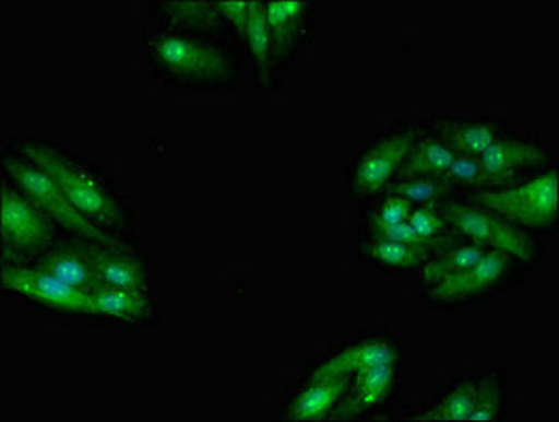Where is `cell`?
<instances>
[{
  "mask_svg": "<svg viewBox=\"0 0 559 422\" xmlns=\"http://www.w3.org/2000/svg\"><path fill=\"white\" fill-rule=\"evenodd\" d=\"M350 376H321L310 378L305 389L287 406L286 419L318 421L331 417L349 390Z\"/></svg>",
  "mask_w": 559,
  "mask_h": 422,
  "instance_id": "15",
  "label": "cell"
},
{
  "mask_svg": "<svg viewBox=\"0 0 559 422\" xmlns=\"http://www.w3.org/2000/svg\"><path fill=\"white\" fill-rule=\"evenodd\" d=\"M92 258L103 286L147 292L150 273L139 255L128 245H92Z\"/></svg>",
  "mask_w": 559,
  "mask_h": 422,
  "instance_id": "13",
  "label": "cell"
},
{
  "mask_svg": "<svg viewBox=\"0 0 559 422\" xmlns=\"http://www.w3.org/2000/svg\"><path fill=\"white\" fill-rule=\"evenodd\" d=\"M308 4L302 0H271L265 2L269 33H271V58L282 62L292 55L305 28Z\"/></svg>",
  "mask_w": 559,
  "mask_h": 422,
  "instance_id": "17",
  "label": "cell"
},
{
  "mask_svg": "<svg viewBox=\"0 0 559 422\" xmlns=\"http://www.w3.org/2000/svg\"><path fill=\"white\" fill-rule=\"evenodd\" d=\"M216 12L221 13L226 23L236 28L237 34L245 38L247 34L248 13H250V2L245 0H228V2H215Z\"/></svg>",
  "mask_w": 559,
  "mask_h": 422,
  "instance_id": "30",
  "label": "cell"
},
{
  "mask_svg": "<svg viewBox=\"0 0 559 422\" xmlns=\"http://www.w3.org/2000/svg\"><path fill=\"white\" fill-rule=\"evenodd\" d=\"M150 58L181 83L231 84L239 70L237 57L226 47L185 33L155 34L150 39Z\"/></svg>",
  "mask_w": 559,
  "mask_h": 422,
  "instance_id": "2",
  "label": "cell"
},
{
  "mask_svg": "<svg viewBox=\"0 0 559 422\" xmlns=\"http://www.w3.org/2000/svg\"><path fill=\"white\" fill-rule=\"evenodd\" d=\"M440 215L459 236L484 245L485 249H500L511 258L532 263L535 260V239L526 231L506 219L498 218L492 211L484 210L471 202L442 200Z\"/></svg>",
  "mask_w": 559,
  "mask_h": 422,
  "instance_id": "6",
  "label": "cell"
},
{
  "mask_svg": "<svg viewBox=\"0 0 559 422\" xmlns=\"http://www.w3.org/2000/svg\"><path fill=\"white\" fill-rule=\"evenodd\" d=\"M468 202L492 211L522 231H547L558 219V168L537 174L519 186L472 191Z\"/></svg>",
  "mask_w": 559,
  "mask_h": 422,
  "instance_id": "4",
  "label": "cell"
},
{
  "mask_svg": "<svg viewBox=\"0 0 559 422\" xmlns=\"http://www.w3.org/2000/svg\"><path fill=\"white\" fill-rule=\"evenodd\" d=\"M453 160L455 154L437 134H418L395 178H442Z\"/></svg>",
  "mask_w": 559,
  "mask_h": 422,
  "instance_id": "18",
  "label": "cell"
},
{
  "mask_svg": "<svg viewBox=\"0 0 559 422\" xmlns=\"http://www.w3.org/2000/svg\"><path fill=\"white\" fill-rule=\"evenodd\" d=\"M0 197V228L7 262L23 263L25 258H38L57 244V224L20 187L2 181Z\"/></svg>",
  "mask_w": 559,
  "mask_h": 422,
  "instance_id": "5",
  "label": "cell"
},
{
  "mask_svg": "<svg viewBox=\"0 0 559 422\" xmlns=\"http://www.w3.org/2000/svg\"><path fill=\"white\" fill-rule=\"evenodd\" d=\"M245 39H247L248 49L254 57L261 83L267 84L273 58H271V33H269L267 15H265L263 2H250Z\"/></svg>",
  "mask_w": 559,
  "mask_h": 422,
  "instance_id": "22",
  "label": "cell"
},
{
  "mask_svg": "<svg viewBox=\"0 0 559 422\" xmlns=\"http://www.w3.org/2000/svg\"><path fill=\"white\" fill-rule=\"evenodd\" d=\"M503 411L502 379L490 374L477 384L476 403L472 410L471 421H498Z\"/></svg>",
  "mask_w": 559,
  "mask_h": 422,
  "instance_id": "27",
  "label": "cell"
},
{
  "mask_svg": "<svg viewBox=\"0 0 559 422\" xmlns=\"http://www.w3.org/2000/svg\"><path fill=\"white\" fill-rule=\"evenodd\" d=\"M450 187H468L472 191H481V189H495L490 181L489 174L485 173L484 165L479 157H466V155H455L450 168L442 176Z\"/></svg>",
  "mask_w": 559,
  "mask_h": 422,
  "instance_id": "26",
  "label": "cell"
},
{
  "mask_svg": "<svg viewBox=\"0 0 559 422\" xmlns=\"http://www.w3.org/2000/svg\"><path fill=\"white\" fill-rule=\"evenodd\" d=\"M408 224L426 239H445L452 234H457L440 215L439 204L414 206Z\"/></svg>",
  "mask_w": 559,
  "mask_h": 422,
  "instance_id": "28",
  "label": "cell"
},
{
  "mask_svg": "<svg viewBox=\"0 0 559 422\" xmlns=\"http://www.w3.org/2000/svg\"><path fill=\"white\" fill-rule=\"evenodd\" d=\"M366 255L377 262L394 266V268L416 269L421 268L431 256H435V253L416 245L401 244V242L371 239L366 247Z\"/></svg>",
  "mask_w": 559,
  "mask_h": 422,
  "instance_id": "24",
  "label": "cell"
},
{
  "mask_svg": "<svg viewBox=\"0 0 559 422\" xmlns=\"http://www.w3.org/2000/svg\"><path fill=\"white\" fill-rule=\"evenodd\" d=\"M92 316H105L120 321H144L152 316V301L147 292L102 286L90 294Z\"/></svg>",
  "mask_w": 559,
  "mask_h": 422,
  "instance_id": "19",
  "label": "cell"
},
{
  "mask_svg": "<svg viewBox=\"0 0 559 422\" xmlns=\"http://www.w3.org/2000/svg\"><path fill=\"white\" fill-rule=\"evenodd\" d=\"M418 134L416 128H400L371 142L356 161L350 174L353 192L358 197H369L384 191V187L400 173Z\"/></svg>",
  "mask_w": 559,
  "mask_h": 422,
  "instance_id": "7",
  "label": "cell"
},
{
  "mask_svg": "<svg viewBox=\"0 0 559 422\" xmlns=\"http://www.w3.org/2000/svg\"><path fill=\"white\" fill-rule=\"evenodd\" d=\"M511 271V256L500 249H489L471 268L457 276L437 282L427 289V297L437 303H461L487 294Z\"/></svg>",
  "mask_w": 559,
  "mask_h": 422,
  "instance_id": "9",
  "label": "cell"
},
{
  "mask_svg": "<svg viewBox=\"0 0 559 422\" xmlns=\"http://www.w3.org/2000/svg\"><path fill=\"white\" fill-rule=\"evenodd\" d=\"M476 382H463L453 387L432 410L426 411L418 419L424 421H471L472 410L476 403Z\"/></svg>",
  "mask_w": 559,
  "mask_h": 422,
  "instance_id": "25",
  "label": "cell"
},
{
  "mask_svg": "<svg viewBox=\"0 0 559 422\" xmlns=\"http://www.w3.org/2000/svg\"><path fill=\"white\" fill-rule=\"evenodd\" d=\"M487 250L489 249H485L484 245L474 244V242L453 245L450 249L431 256L421 266V282L429 289V286L437 284V282L457 276L464 269L474 266Z\"/></svg>",
  "mask_w": 559,
  "mask_h": 422,
  "instance_id": "21",
  "label": "cell"
},
{
  "mask_svg": "<svg viewBox=\"0 0 559 422\" xmlns=\"http://www.w3.org/2000/svg\"><path fill=\"white\" fill-rule=\"evenodd\" d=\"M492 186L506 187L519 174L539 168L550 161V150L534 139H500L479 155Z\"/></svg>",
  "mask_w": 559,
  "mask_h": 422,
  "instance_id": "11",
  "label": "cell"
},
{
  "mask_svg": "<svg viewBox=\"0 0 559 422\" xmlns=\"http://www.w3.org/2000/svg\"><path fill=\"white\" fill-rule=\"evenodd\" d=\"M21 155L49 174L71 204L105 231H120L129 224V211L102 179L86 171L64 150L41 141H26Z\"/></svg>",
  "mask_w": 559,
  "mask_h": 422,
  "instance_id": "1",
  "label": "cell"
},
{
  "mask_svg": "<svg viewBox=\"0 0 559 422\" xmlns=\"http://www.w3.org/2000/svg\"><path fill=\"white\" fill-rule=\"evenodd\" d=\"M440 178H395L384 187L388 197H401L414 206L440 204L452 192Z\"/></svg>",
  "mask_w": 559,
  "mask_h": 422,
  "instance_id": "23",
  "label": "cell"
},
{
  "mask_svg": "<svg viewBox=\"0 0 559 422\" xmlns=\"http://www.w3.org/2000/svg\"><path fill=\"white\" fill-rule=\"evenodd\" d=\"M2 165L13 184L20 187L52 223L70 232L71 236L81 237L92 244L126 245L115 232L105 231L84 218L83 213L71 204L64 192L60 191L55 179L38 165H34L33 161L26 160L25 155L4 154Z\"/></svg>",
  "mask_w": 559,
  "mask_h": 422,
  "instance_id": "3",
  "label": "cell"
},
{
  "mask_svg": "<svg viewBox=\"0 0 559 422\" xmlns=\"http://www.w3.org/2000/svg\"><path fill=\"white\" fill-rule=\"evenodd\" d=\"M503 128L495 120H437L435 134L455 155L479 157L502 139Z\"/></svg>",
  "mask_w": 559,
  "mask_h": 422,
  "instance_id": "16",
  "label": "cell"
},
{
  "mask_svg": "<svg viewBox=\"0 0 559 422\" xmlns=\"http://www.w3.org/2000/svg\"><path fill=\"white\" fill-rule=\"evenodd\" d=\"M2 286L28 300L38 301L45 307L57 308L62 313L92 316V301L88 292L71 286L38 266L4 263Z\"/></svg>",
  "mask_w": 559,
  "mask_h": 422,
  "instance_id": "8",
  "label": "cell"
},
{
  "mask_svg": "<svg viewBox=\"0 0 559 422\" xmlns=\"http://www.w3.org/2000/svg\"><path fill=\"white\" fill-rule=\"evenodd\" d=\"M92 245V242L71 236V239L57 242L51 249L45 250L44 255L34 260V266L49 271L75 289L92 294L103 286L102 279L94 268Z\"/></svg>",
  "mask_w": 559,
  "mask_h": 422,
  "instance_id": "10",
  "label": "cell"
},
{
  "mask_svg": "<svg viewBox=\"0 0 559 422\" xmlns=\"http://www.w3.org/2000/svg\"><path fill=\"white\" fill-rule=\"evenodd\" d=\"M397 363L364 368L350 376L349 390L332 411V419H353L371 411L386 400L397 382Z\"/></svg>",
  "mask_w": 559,
  "mask_h": 422,
  "instance_id": "12",
  "label": "cell"
},
{
  "mask_svg": "<svg viewBox=\"0 0 559 422\" xmlns=\"http://www.w3.org/2000/svg\"><path fill=\"white\" fill-rule=\"evenodd\" d=\"M400 348L388 339H364L347 345L342 352L326 359L312 372L310 378L321 376H353L373 366L394 365L400 361Z\"/></svg>",
  "mask_w": 559,
  "mask_h": 422,
  "instance_id": "14",
  "label": "cell"
},
{
  "mask_svg": "<svg viewBox=\"0 0 559 422\" xmlns=\"http://www.w3.org/2000/svg\"><path fill=\"white\" fill-rule=\"evenodd\" d=\"M159 12L185 33H216L226 26L215 2H163Z\"/></svg>",
  "mask_w": 559,
  "mask_h": 422,
  "instance_id": "20",
  "label": "cell"
},
{
  "mask_svg": "<svg viewBox=\"0 0 559 422\" xmlns=\"http://www.w3.org/2000/svg\"><path fill=\"white\" fill-rule=\"evenodd\" d=\"M413 210V202L401 199V197H388V199L377 208L371 221L384 224L405 223V221H408V218H411Z\"/></svg>",
  "mask_w": 559,
  "mask_h": 422,
  "instance_id": "29",
  "label": "cell"
}]
</instances>
